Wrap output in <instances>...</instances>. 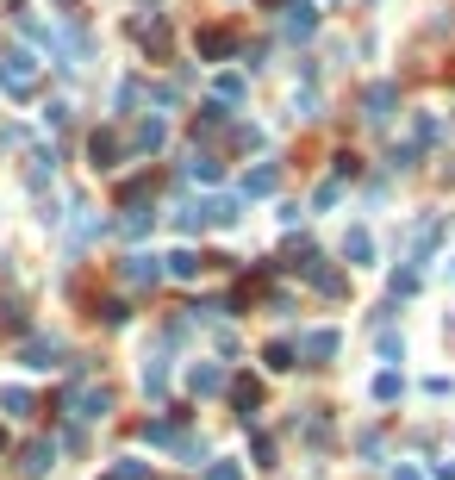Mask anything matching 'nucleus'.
Returning a JSON list of instances; mask_svg holds the SVG:
<instances>
[{"mask_svg":"<svg viewBox=\"0 0 455 480\" xmlns=\"http://www.w3.org/2000/svg\"><path fill=\"white\" fill-rule=\"evenodd\" d=\"M37 81H44V69H37L32 50H6V57H0V88H6L13 101H32Z\"/></svg>","mask_w":455,"mask_h":480,"instance_id":"nucleus-1","label":"nucleus"},{"mask_svg":"<svg viewBox=\"0 0 455 480\" xmlns=\"http://www.w3.org/2000/svg\"><path fill=\"white\" fill-rule=\"evenodd\" d=\"M106 406H112V400H106V387H101V380H88V375H75L69 393H63V411H69V418H81V424L106 418Z\"/></svg>","mask_w":455,"mask_h":480,"instance_id":"nucleus-2","label":"nucleus"},{"mask_svg":"<svg viewBox=\"0 0 455 480\" xmlns=\"http://www.w3.org/2000/svg\"><path fill=\"white\" fill-rule=\"evenodd\" d=\"M293 269H306V281H312L318 293H331V300H344V293H350V281H344V274L331 269V262H324V256H318V250H306V256H300V262H293Z\"/></svg>","mask_w":455,"mask_h":480,"instance_id":"nucleus-3","label":"nucleus"},{"mask_svg":"<svg viewBox=\"0 0 455 480\" xmlns=\"http://www.w3.org/2000/svg\"><path fill=\"white\" fill-rule=\"evenodd\" d=\"M163 274H169V269H163V256H150V250H138V256H125V269H119V281L143 293V287H156Z\"/></svg>","mask_w":455,"mask_h":480,"instance_id":"nucleus-4","label":"nucleus"},{"mask_svg":"<svg viewBox=\"0 0 455 480\" xmlns=\"http://www.w3.org/2000/svg\"><path fill=\"white\" fill-rule=\"evenodd\" d=\"M50 468H57V443H50V437H32V443L19 449V475L26 480H44Z\"/></svg>","mask_w":455,"mask_h":480,"instance_id":"nucleus-5","label":"nucleus"},{"mask_svg":"<svg viewBox=\"0 0 455 480\" xmlns=\"http://www.w3.org/2000/svg\"><path fill=\"white\" fill-rule=\"evenodd\" d=\"M163 144H169V125H163L156 112H150V119H138V132H132V150H138V156H156Z\"/></svg>","mask_w":455,"mask_h":480,"instance_id":"nucleus-6","label":"nucleus"},{"mask_svg":"<svg viewBox=\"0 0 455 480\" xmlns=\"http://www.w3.org/2000/svg\"><path fill=\"white\" fill-rule=\"evenodd\" d=\"M362 106H368V125H386V119H393V106H399V88H393V81H375Z\"/></svg>","mask_w":455,"mask_h":480,"instance_id":"nucleus-7","label":"nucleus"},{"mask_svg":"<svg viewBox=\"0 0 455 480\" xmlns=\"http://www.w3.org/2000/svg\"><path fill=\"white\" fill-rule=\"evenodd\" d=\"M187 393H194V400H206V393H225V368H218V362H200V368H187Z\"/></svg>","mask_w":455,"mask_h":480,"instance_id":"nucleus-8","label":"nucleus"},{"mask_svg":"<svg viewBox=\"0 0 455 480\" xmlns=\"http://www.w3.org/2000/svg\"><path fill=\"white\" fill-rule=\"evenodd\" d=\"M194 50H200L206 63H218V57H231V50H238V37L225 32V26H212V32H200V37H194Z\"/></svg>","mask_w":455,"mask_h":480,"instance_id":"nucleus-9","label":"nucleus"},{"mask_svg":"<svg viewBox=\"0 0 455 480\" xmlns=\"http://www.w3.org/2000/svg\"><path fill=\"white\" fill-rule=\"evenodd\" d=\"M312 32H318L312 0H287V37H312Z\"/></svg>","mask_w":455,"mask_h":480,"instance_id":"nucleus-10","label":"nucleus"},{"mask_svg":"<svg viewBox=\"0 0 455 480\" xmlns=\"http://www.w3.org/2000/svg\"><path fill=\"white\" fill-rule=\"evenodd\" d=\"M119 150H125V144H119V132H94V137H88L94 169H112V163H119Z\"/></svg>","mask_w":455,"mask_h":480,"instance_id":"nucleus-11","label":"nucleus"},{"mask_svg":"<svg viewBox=\"0 0 455 480\" xmlns=\"http://www.w3.org/2000/svg\"><path fill=\"white\" fill-rule=\"evenodd\" d=\"M300 356H306V362H331V356H337V331H306V337H300Z\"/></svg>","mask_w":455,"mask_h":480,"instance_id":"nucleus-12","label":"nucleus"},{"mask_svg":"<svg viewBox=\"0 0 455 480\" xmlns=\"http://www.w3.org/2000/svg\"><path fill=\"white\" fill-rule=\"evenodd\" d=\"M26 368H57V337H26Z\"/></svg>","mask_w":455,"mask_h":480,"instance_id":"nucleus-13","label":"nucleus"},{"mask_svg":"<svg viewBox=\"0 0 455 480\" xmlns=\"http://www.w3.org/2000/svg\"><path fill=\"white\" fill-rule=\"evenodd\" d=\"M163 269L175 274V281H200V269H206V262H200V256H194V250H175V256H169V262H163Z\"/></svg>","mask_w":455,"mask_h":480,"instance_id":"nucleus-14","label":"nucleus"},{"mask_svg":"<svg viewBox=\"0 0 455 480\" xmlns=\"http://www.w3.org/2000/svg\"><path fill=\"white\" fill-rule=\"evenodd\" d=\"M101 480H150V462H138V455H119Z\"/></svg>","mask_w":455,"mask_h":480,"instance_id":"nucleus-15","label":"nucleus"},{"mask_svg":"<svg viewBox=\"0 0 455 480\" xmlns=\"http://www.w3.org/2000/svg\"><path fill=\"white\" fill-rule=\"evenodd\" d=\"M187 181H218V156H206V150H194V156H187Z\"/></svg>","mask_w":455,"mask_h":480,"instance_id":"nucleus-16","label":"nucleus"},{"mask_svg":"<svg viewBox=\"0 0 455 480\" xmlns=\"http://www.w3.org/2000/svg\"><path fill=\"white\" fill-rule=\"evenodd\" d=\"M344 256H350V262H375V238H368V231L355 225L350 238H344Z\"/></svg>","mask_w":455,"mask_h":480,"instance_id":"nucleus-17","label":"nucleus"},{"mask_svg":"<svg viewBox=\"0 0 455 480\" xmlns=\"http://www.w3.org/2000/svg\"><path fill=\"white\" fill-rule=\"evenodd\" d=\"M150 225H156V212H150L143 200H132V212H125V238H143Z\"/></svg>","mask_w":455,"mask_h":480,"instance_id":"nucleus-18","label":"nucleus"},{"mask_svg":"<svg viewBox=\"0 0 455 480\" xmlns=\"http://www.w3.org/2000/svg\"><path fill=\"white\" fill-rule=\"evenodd\" d=\"M143 393H150V400L169 393V368H163V362H143Z\"/></svg>","mask_w":455,"mask_h":480,"instance_id":"nucleus-19","label":"nucleus"},{"mask_svg":"<svg viewBox=\"0 0 455 480\" xmlns=\"http://www.w3.org/2000/svg\"><path fill=\"white\" fill-rule=\"evenodd\" d=\"M175 225H181V231H206V225H212V219H206V200H200V206H181Z\"/></svg>","mask_w":455,"mask_h":480,"instance_id":"nucleus-20","label":"nucleus"},{"mask_svg":"<svg viewBox=\"0 0 455 480\" xmlns=\"http://www.w3.org/2000/svg\"><path fill=\"white\" fill-rule=\"evenodd\" d=\"M437 231H443L437 219H430V225H418V238H412V262H424V256H430V243H437Z\"/></svg>","mask_w":455,"mask_h":480,"instance_id":"nucleus-21","label":"nucleus"},{"mask_svg":"<svg viewBox=\"0 0 455 480\" xmlns=\"http://www.w3.org/2000/svg\"><path fill=\"white\" fill-rule=\"evenodd\" d=\"M0 406L13 411V418H26V411H32V393H26V387H6V393H0Z\"/></svg>","mask_w":455,"mask_h":480,"instance_id":"nucleus-22","label":"nucleus"},{"mask_svg":"<svg viewBox=\"0 0 455 480\" xmlns=\"http://www.w3.org/2000/svg\"><path fill=\"white\" fill-rule=\"evenodd\" d=\"M244 194H275V169H249L244 175Z\"/></svg>","mask_w":455,"mask_h":480,"instance_id":"nucleus-23","label":"nucleus"},{"mask_svg":"<svg viewBox=\"0 0 455 480\" xmlns=\"http://www.w3.org/2000/svg\"><path fill=\"white\" fill-rule=\"evenodd\" d=\"M293 356H300V349H293L287 337H280V343H269V368H293Z\"/></svg>","mask_w":455,"mask_h":480,"instance_id":"nucleus-24","label":"nucleus"},{"mask_svg":"<svg viewBox=\"0 0 455 480\" xmlns=\"http://www.w3.org/2000/svg\"><path fill=\"white\" fill-rule=\"evenodd\" d=\"M238 406H244V418L262 406V387H256V380H238Z\"/></svg>","mask_w":455,"mask_h":480,"instance_id":"nucleus-25","label":"nucleus"},{"mask_svg":"<svg viewBox=\"0 0 455 480\" xmlns=\"http://www.w3.org/2000/svg\"><path fill=\"white\" fill-rule=\"evenodd\" d=\"M375 400H381V406H386V400H399V375H393V368L375 375Z\"/></svg>","mask_w":455,"mask_h":480,"instance_id":"nucleus-26","label":"nucleus"},{"mask_svg":"<svg viewBox=\"0 0 455 480\" xmlns=\"http://www.w3.org/2000/svg\"><path fill=\"white\" fill-rule=\"evenodd\" d=\"M206 480H244V468H238V462H212Z\"/></svg>","mask_w":455,"mask_h":480,"instance_id":"nucleus-27","label":"nucleus"},{"mask_svg":"<svg viewBox=\"0 0 455 480\" xmlns=\"http://www.w3.org/2000/svg\"><path fill=\"white\" fill-rule=\"evenodd\" d=\"M393 480H418V468H393Z\"/></svg>","mask_w":455,"mask_h":480,"instance_id":"nucleus-28","label":"nucleus"},{"mask_svg":"<svg viewBox=\"0 0 455 480\" xmlns=\"http://www.w3.org/2000/svg\"><path fill=\"white\" fill-rule=\"evenodd\" d=\"M57 6H75V0H57Z\"/></svg>","mask_w":455,"mask_h":480,"instance_id":"nucleus-29","label":"nucleus"}]
</instances>
